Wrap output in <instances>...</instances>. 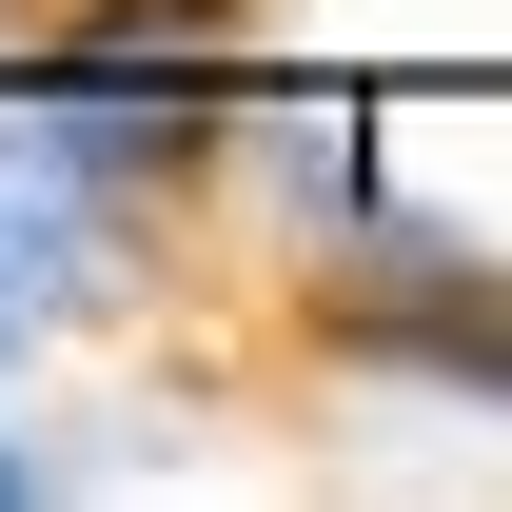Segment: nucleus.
Instances as JSON below:
<instances>
[{
	"instance_id": "obj_1",
	"label": "nucleus",
	"mask_w": 512,
	"mask_h": 512,
	"mask_svg": "<svg viewBox=\"0 0 512 512\" xmlns=\"http://www.w3.org/2000/svg\"><path fill=\"white\" fill-rule=\"evenodd\" d=\"M0 512H40V453H20V434H0Z\"/></svg>"
}]
</instances>
